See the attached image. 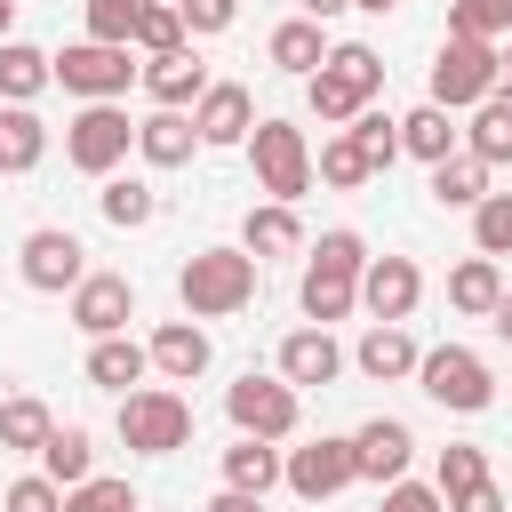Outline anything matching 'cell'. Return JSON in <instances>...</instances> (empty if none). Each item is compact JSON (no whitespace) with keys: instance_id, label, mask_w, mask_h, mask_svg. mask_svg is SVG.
<instances>
[{"instance_id":"obj_1","label":"cell","mask_w":512,"mask_h":512,"mask_svg":"<svg viewBox=\"0 0 512 512\" xmlns=\"http://www.w3.org/2000/svg\"><path fill=\"white\" fill-rule=\"evenodd\" d=\"M176 296H184L192 320H224V312H240L256 296V256L248 248H200V256H184Z\"/></svg>"},{"instance_id":"obj_2","label":"cell","mask_w":512,"mask_h":512,"mask_svg":"<svg viewBox=\"0 0 512 512\" xmlns=\"http://www.w3.org/2000/svg\"><path fill=\"white\" fill-rule=\"evenodd\" d=\"M360 264H368L360 232H320V248H312V264H304V288H296L312 328H328V320H344V312L360 304Z\"/></svg>"},{"instance_id":"obj_3","label":"cell","mask_w":512,"mask_h":512,"mask_svg":"<svg viewBox=\"0 0 512 512\" xmlns=\"http://www.w3.org/2000/svg\"><path fill=\"white\" fill-rule=\"evenodd\" d=\"M120 440H128L136 456H176V448L192 440V400L168 392V384H136V392H120Z\"/></svg>"},{"instance_id":"obj_4","label":"cell","mask_w":512,"mask_h":512,"mask_svg":"<svg viewBox=\"0 0 512 512\" xmlns=\"http://www.w3.org/2000/svg\"><path fill=\"white\" fill-rule=\"evenodd\" d=\"M416 384H424L440 408H456V416H480V408L496 400V376H488V360H480L472 344H432V352H416Z\"/></svg>"},{"instance_id":"obj_5","label":"cell","mask_w":512,"mask_h":512,"mask_svg":"<svg viewBox=\"0 0 512 512\" xmlns=\"http://www.w3.org/2000/svg\"><path fill=\"white\" fill-rule=\"evenodd\" d=\"M248 160H256V184L272 192V200H304L312 192V144H304V128H288V120H256L248 128Z\"/></svg>"},{"instance_id":"obj_6","label":"cell","mask_w":512,"mask_h":512,"mask_svg":"<svg viewBox=\"0 0 512 512\" xmlns=\"http://www.w3.org/2000/svg\"><path fill=\"white\" fill-rule=\"evenodd\" d=\"M48 80H56L64 96H88V104H112V96H128V80H136V64H128V48H112V40H72L64 56H48Z\"/></svg>"},{"instance_id":"obj_7","label":"cell","mask_w":512,"mask_h":512,"mask_svg":"<svg viewBox=\"0 0 512 512\" xmlns=\"http://www.w3.org/2000/svg\"><path fill=\"white\" fill-rule=\"evenodd\" d=\"M488 88H496V48H488V40L448 32V40H440V56H432V104H440V112H472Z\"/></svg>"},{"instance_id":"obj_8","label":"cell","mask_w":512,"mask_h":512,"mask_svg":"<svg viewBox=\"0 0 512 512\" xmlns=\"http://www.w3.org/2000/svg\"><path fill=\"white\" fill-rule=\"evenodd\" d=\"M128 144H136V120H128L120 104H88V112L64 128V160H72L80 176H112V168L128 160Z\"/></svg>"},{"instance_id":"obj_9","label":"cell","mask_w":512,"mask_h":512,"mask_svg":"<svg viewBox=\"0 0 512 512\" xmlns=\"http://www.w3.org/2000/svg\"><path fill=\"white\" fill-rule=\"evenodd\" d=\"M224 416H232L248 440H288V432H296V384H288V376H256V368H248V376L224 392Z\"/></svg>"},{"instance_id":"obj_10","label":"cell","mask_w":512,"mask_h":512,"mask_svg":"<svg viewBox=\"0 0 512 512\" xmlns=\"http://www.w3.org/2000/svg\"><path fill=\"white\" fill-rule=\"evenodd\" d=\"M280 480H288L304 504H320V496L352 488V480H360V464H352V440H328V432H320V440H304V448L280 464Z\"/></svg>"},{"instance_id":"obj_11","label":"cell","mask_w":512,"mask_h":512,"mask_svg":"<svg viewBox=\"0 0 512 512\" xmlns=\"http://www.w3.org/2000/svg\"><path fill=\"white\" fill-rule=\"evenodd\" d=\"M80 280H88V248H80L72 232L40 224V232L24 240V288H40V296H64V288H80Z\"/></svg>"},{"instance_id":"obj_12","label":"cell","mask_w":512,"mask_h":512,"mask_svg":"<svg viewBox=\"0 0 512 512\" xmlns=\"http://www.w3.org/2000/svg\"><path fill=\"white\" fill-rule=\"evenodd\" d=\"M128 312H136L128 272H88V280L72 288V328H80V336H120Z\"/></svg>"},{"instance_id":"obj_13","label":"cell","mask_w":512,"mask_h":512,"mask_svg":"<svg viewBox=\"0 0 512 512\" xmlns=\"http://www.w3.org/2000/svg\"><path fill=\"white\" fill-rule=\"evenodd\" d=\"M416 296H424V272H416L408 256H368V264H360V304H368L376 320H408Z\"/></svg>"},{"instance_id":"obj_14","label":"cell","mask_w":512,"mask_h":512,"mask_svg":"<svg viewBox=\"0 0 512 512\" xmlns=\"http://www.w3.org/2000/svg\"><path fill=\"white\" fill-rule=\"evenodd\" d=\"M408 456H416V432L400 424V416H368L360 432H352V464H360V480H400L408 472Z\"/></svg>"},{"instance_id":"obj_15","label":"cell","mask_w":512,"mask_h":512,"mask_svg":"<svg viewBox=\"0 0 512 512\" xmlns=\"http://www.w3.org/2000/svg\"><path fill=\"white\" fill-rule=\"evenodd\" d=\"M192 128H200V144H248V128H256L248 88L240 80H208L200 104H192Z\"/></svg>"},{"instance_id":"obj_16","label":"cell","mask_w":512,"mask_h":512,"mask_svg":"<svg viewBox=\"0 0 512 512\" xmlns=\"http://www.w3.org/2000/svg\"><path fill=\"white\" fill-rule=\"evenodd\" d=\"M144 352H152V368H160V376H176V384H192V376L208 368V328H200V320H160Z\"/></svg>"},{"instance_id":"obj_17","label":"cell","mask_w":512,"mask_h":512,"mask_svg":"<svg viewBox=\"0 0 512 512\" xmlns=\"http://www.w3.org/2000/svg\"><path fill=\"white\" fill-rule=\"evenodd\" d=\"M144 368H152V352H144L128 328L88 344V384H104V392H136V384H144Z\"/></svg>"},{"instance_id":"obj_18","label":"cell","mask_w":512,"mask_h":512,"mask_svg":"<svg viewBox=\"0 0 512 512\" xmlns=\"http://www.w3.org/2000/svg\"><path fill=\"white\" fill-rule=\"evenodd\" d=\"M144 88H152V104H200V88H208V64L192 56V48H168V56H152L144 64Z\"/></svg>"},{"instance_id":"obj_19","label":"cell","mask_w":512,"mask_h":512,"mask_svg":"<svg viewBox=\"0 0 512 512\" xmlns=\"http://www.w3.org/2000/svg\"><path fill=\"white\" fill-rule=\"evenodd\" d=\"M192 144H200V128H192L176 104H160L152 120H136V152H144L152 168H184V160H192Z\"/></svg>"},{"instance_id":"obj_20","label":"cell","mask_w":512,"mask_h":512,"mask_svg":"<svg viewBox=\"0 0 512 512\" xmlns=\"http://www.w3.org/2000/svg\"><path fill=\"white\" fill-rule=\"evenodd\" d=\"M240 248L264 264V256H296L304 248V224H296V208L288 200H264V208H248V224H240Z\"/></svg>"},{"instance_id":"obj_21","label":"cell","mask_w":512,"mask_h":512,"mask_svg":"<svg viewBox=\"0 0 512 512\" xmlns=\"http://www.w3.org/2000/svg\"><path fill=\"white\" fill-rule=\"evenodd\" d=\"M336 368H344V352H336L328 328H296V336L280 344V376H288V384H336Z\"/></svg>"},{"instance_id":"obj_22","label":"cell","mask_w":512,"mask_h":512,"mask_svg":"<svg viewBox=\"0 0 512 512\" xmlns=\"http://www.w3.org/2000/svg\"><path fill=\"white\" fill-rule=\"evenodd\" d=\"M360 376H376V384H392V376H416V344H408V328L400 320H376L368 336H360Z\"/></svg>"},{"instance_id":"obj_23","label":"cell","mask_w":512,"mask_h":512,"mask_svg":"<svg viewBox=\"0 0 512 512\" xmlns=\"http://www.w3.org/2000/svg\"><path fill=\"white\" fill-rule=\"evenodd\" d=\"M40 472H48L56 488H80V480L96 472V448H88V432H80V424H48V440H40Z\"/></svg>"},{"instance_id":"obj_24","label":"cell","mask_w":512,"mask_h":512,"mask_svg":"<svg viewBox=\"0 0 512 512\" xmlns=\"http://www.w3.org/2000/svg\"><path fill=\"white\" fill-rule=\"evenodd\" d=\"M40 152H48V120L32 104H8L0 112V168L24 176V168H40Z\"/></svg>"},{"instance_id":"obj_25","label":"cell","mask_w":512,"mask_h":512,"mask_svg":"<svg viewBox=\"0 0 512 512\" xmlns=\"http://www.w3.org/2000/svg\"><path fill=\"white\" fill-rule=\"evenodd\" d=\"M224 488L272 496V488H280V448H272V440H248V432H240V448H224Z\"/></svg>"},{"instance_id":"obj_26","label":"cell","mask_w":512,"mask_h":512,"mask_svg":"<svg viewBox=\"0 0 512 512\" xmlns=\"http://www.w3.org/2000/svg\"><path fill=\"white\" fill-rule=\"evenodd\" d=\"M496 296H504V272H496V256H464L456 272H448V304L456 312H496Z\"/></svg>"},{"instance_id":"obj_27","label":"cell","mask_w":512,"mask_h":512,"mask_svg":"<svg viewBox=\"0 0 512 512\" xmlns=\"http://www.w3.org/2000/svg\"><path fill=\"white\" fill-rule=\"evenodd\" d=\"M472 160H488V168H504L512 160V96H480L472 104Z\"/></svg>"},{"instance_id":"obj_28","label":"cell","mask_w":512,"mask_h":512,"mask_svg":"<svg viewBox=\"0 0 512 512\" xmlns=\"http://www.w3.org/2000/svg\"><path fill=\"white\" fill-rule=\"evenodd\" d=\"M480 192H488V160H472V152H464V160H456V152L432 160V200H440V208H480Z\"/></svg>"},{"instance_id":"obj_29","label":"cell","mask_w":512,"mask_h":512,"mask_svg":"<svg viewBox=\"0 0 512 512\" xmlns=\"http://www.w3.org/2000/svg\"><path fill=\"white\" fill-rule=\"evenodd\" d=\"M40 88H48V56L32 40H0V96L8 104H32Z\"/></svg>"},{"instance_id":"obj_30","label":"cell","mask_w":512,"mask_h":512,"mask_svg":"<svg viewBox=\"0 0 512 512\" xmlns=\"http://www.w3.org/2000/svg\"><path fill=\"white\" fill-rule=\"evenodd\" d=\"M344 136H352V144H360V160H368V168H376V176H384V168H392V160H400V120H392V112H376V104H360V112H352V128H344Z\"/></svg>"},{"instance_id":"obj_31","label":"cell","mask_w":512,"mask_h":512,"mask_svg":"<svg viewBox=\"0 0 512 512\" xmlns=\"http://www.w3.org/2000/svg\"><path fill=\"white\" fill-rule=\"evenodd\" d=\"M48 400H32V392H16V400H0V448H24V456H40V440H48Z\"/></svg>"},{"instance_id":"obj_32","label":"cell","mask_w":512,"mask_h":512,"mask_svg":"<svg viewBox=\"0 0 512 512\" xmlns=\"http://www.w3.org/2000/svg\"><path fill=\"white\" fill-rule=\"evenodd\" d=\"M272 64H280V72H320V64H328V40H320V24H312V16L280 24V32H272Z\"/></svg>"},{"instance_id":"obj_33","label":"cell","mask_w":512,"mask_h":512,"mask_svg":"<svg viewBox=\"0 0 512 512\" xmlns=\"http://www.w3.org/2000/svg\"><path fill=\"white\" fill-rule=\"evenodd\" d=\"M400 152H416V160H448V152H456L448 112H440V104H416V112L400 120Z\"/></svg>"},{"instance_id":"obj_34","label":"cell","mask_w":512,"mask_h":512,"mask_svg":"<svg viewBox=\"0 0 512 512\" xmlns=\"http://www.w3.org/2000/svg\"><path fill=\"white\" fill-rule=\"evenodd\" d=\"M96 208H104V224H120V232H128V224H152V216H160L152 184H136V176H112V184L96 192Z\"/></svg>"},{"instance_id":"obj_35","label":"cell","mask_w":512,"mask_h":512,"mask_svg":"<svg viewBox=\"0 0 512 512\" xmlns=\"http://www.w3.org/2000/svg\"><path fill=\"white\" fill-rule=\"evenodd\" d=\"M328 72H336L352 96H376V88H384V64H376L368 40H336V48H328Z\"/></svg>"},{"instance_id":"obj_36","label":"cell","mask_w":512,"mask_h":512,"mask_svg":"<svg viewBox=\"0 0 512 512\" xmlns=\"http://www.w3.org/2000/svg\"><path fill=\"white\" fill-rule=\"evenodd\" d=\"M136 48H144V56L184 48V16H176V0H144V8H136Z\"/></svg>"},{"instance_id":"obj_37","label":"cell","mask_w":512,"mask_h":512,"mask_svg":"<svg viewBox=\"0 0 512 512\" xmlns=\"http://www.w3.org/2000/svg\"><path fill=\"white\" fill-rule=\"evenodd\" d=\"M472 240H480V256H512V192H480Z\"/></svg>"},{"instance_id":"obj_38","label":"cell","mask_w":512,"mask_h":512,"mask_svg":"<svg viewBox=\"0 0 512 512\" xmlns=\"http://www.w3.org/2000/svg\"><path fill=\"white\" fill-rule=\"evenodd\" d=\"M64 512H144V504H136V488H128V480L88 472L80 488H64Z\"/></svg>"},{"instance_id":"obj_39","label":"cell","mask_w":512,"mask_h":512,"mask_svg":"<svg viewBox=\"0 0 512 512\" xmlns=\"http://www.w3.org/2000/svg\"><path fill=\"white\" fill-rule=\"evenodd\" d=\"M448 32L496 40V32H512V0H456V8H448Z\"/></svg>"},{"instance_id":"obj_40","label":"cell","mask_w":512,"mask_h":512,"mask_svg":"<svg viewBox=\"0 0 512 512\" xmlns=\"http://www.w3.org/2000/svg\"><path fill=\"white\" fill-rule=\"evenodd\" d=\"M368 176H376V168L360 160V144H352V136H328V144H320V184L352 192V184H368Z\"/></svg>"},{"instance_id":"obj_41","label":"cell","mask_w":512,"mask_h":512,"mask_svg":"<svg viewBox=\"0 0 512 512\" xmlns=\"http://www.w3.org/2000/svg\"><path fill=\"white\" fill-rule=\"evenodd\" d=\"M304 96H312V112H320V120H352V112L368 104V96H352L328 64H320V72H304Z\"/></svg>"},{"instance_id":"obj_42","label":"cell","mask_w":512,"mask_h":512,"mask_svg":"<svg viewBox=\"0 0 512 512\" xmlns=\"http://www.w3.org/2000/svg\"><path fill=\"white\" fill-rule=\"evenodd\" d=\"M136 8H144V0H88V40L128 48V40H136Z\"/></svg>"},{"instance_id":"obj_43","label":"cell","mask_w":512,"mask_h":512,"mask_svg":"<svg viewBox=\"0 0 512 512\" xmlns=\"http://www.w3.org/2000/svg\"><path fill=\"white\" fill-rule=\"evenodd\" d=\"M0 512H64V488H56L48 472H24V480H8Z\"/></svg>"},{"instance_id":"obj_44","label":"cell","mask_w":512,"mask_h":512,"mask_svg":"<svg viewBox=\"0 0 512 512\" xmlns=\"http://www.w3.org/2000/svg\"><path fill=\"white\" fill-rule=\"evenodd\" d=\"M472 480H488V456L480 448H440V496H456V488H472Z\"/></svg>"},{"instance_id":"obj_45","label":"cell","mask_w":512,"mask_h":512,"mask_svg":"<svg viewBox=\"0 0 512 512\" xmlns=\"http://www.w3.org/2000/svg\"><path fill=\"white\" fill-rule=\"evenodd\" d=\"M176 16H184V32H224L240 16V0H176Z\"/></svg>"},{"instance_id":"obj_46","label":"cell","mask_w":512,"mask_h":512,"mask_svg":"<svg viewBox=\"0 0 512 512\" xmlns=\"http://www.w3.org/2000/svg\"><path fill=\"white\" fill-rule=\"evenodd\" d=\"M384 512H440V488H416V480H392V488H384Z\"/></svg>"},{"instance_id":"obj_47","label":"cell","mask_w":512,"mask_h":512,"mask_svg":"<svg viewBox=\"0 0 512 512\" xmlns=\"http://www.w3.org/2000/svg\"><path fill=\"white\" fill-rule=\"evenodd\" d=\"M448 512H504V496H496V480H472V488H456V496H440Z\"/></svg>"},{"instance_id":"obj_48","label":"cell","mask_w":512,"mask_h":512,"mask_svg":"<svg viewBox=\"0 0 512 512\" xmlns=\"http://www.w3.org/2000/svg\"><path fill=\"white\" fill-rule=\"evenodd\" d=\"M208 512H264V496H248V488H224V496H208Z\"/></svg>"},{"instance_id":"obj_49","label":"cell","mask_w":512,"mask_h":512,"mask_svg":"<svg viewBox=\"0 0 512 512\" xmlns=\"http://www.w3.org/2000/svg\"><path fill=\"white\" fill-rule=\"evenodd\" d=\"M488 96H512V48H496V88Z\"/></svg>"},{"instance_id":"obj_50","label":"cell","mask_w":512,"mask_h":512,"mask_svg":"<svg viewBox=\"0 0 512 512\" xmlns=\"http://www.w3.org/2000/svg\"><path fill=\"white\" fill-rule=\"evenodd\" d=\"M344 8H352V0H304V16H312V24H328V16H344Z\"/></svg>"},{"instance_id":"obj_51","label":"cell","mask_w":512,"mask_h":512,"mask_svg":"<svg viewBox=\"0 0 512 512\" xmlns=\"http://www.w3.org/2000/svg\"><path fill=\"white\" fill-rule=\"evenodd\" d=\"M488 320H496V336L512 344V296H496V312H488Z\"/></svg>"},{"instance_id":"obj_52","label":"cell","mask_w":512,"mask_h":512,"mask_svg":"<svg viewBox=\"0 0 512 512\" xmlns=\"http://www.w3.org/2000/svg\"><path fill=\"white\" fill-rule=\"evenodd\" d=\"M352 8H368V16H392V8H400V0H352Z\"/></svg>"},{"instance_id":"obj_53","label":"cell","mask_w":512,"mask_h":512,"mask_svg":"<svg viewBox=\"0 0 512 512\" xmlns=\"http://www.w3.org/2000/svg\"><path fill=\"white\" fill-rule=\"evenodd\" d=\"M8 24H16V0H0V40H8Z\"/></svg>"}]
</instances>
